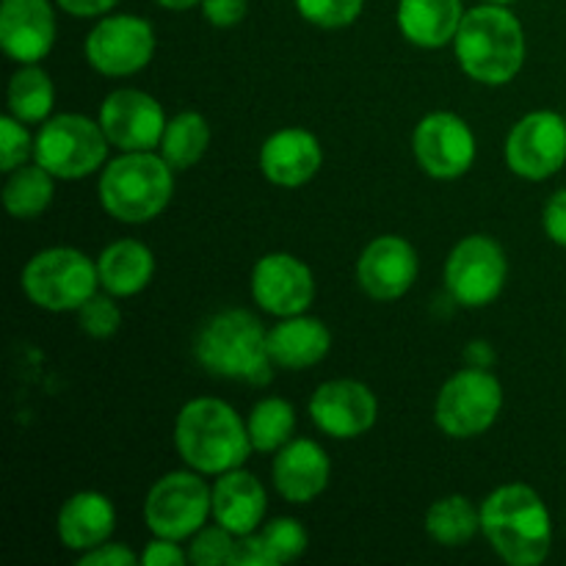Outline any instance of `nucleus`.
I'll use <instances>...</instances> for the list:
<instances>
[{"mask_svg":"<svg viewBox=\"0 0 566 566\" xmlns=\"http://www.w3.org/2000/svg\"><path fill=\"white\" fill-rule=\"evenodd\" d=\"M269 512V495L260 479L249 470L235 468L216 475L213 481V520L235 536L263 528Z\"/></svg>","mask_w":566,"mask_h":566,"instance_id":"4be33fe9","label":"nucleus"},{"mask_svg":"<svg viewBox=\"0 0 566 566\" xmlns=\"http://www.w3.org/2000/svg\"><path fill=\"white\" fill-rule=\"evenodd\" d=\"M232 566H276L274 553H271L269 542L263 539L260 531L247 536H235V547H232Z\"/></svg>","mask_w":566,"mask_h":566,"instance_id":"c9c22d12","label":"nucleus"},{"mask_svg":"<svg viewBox=\"0 0 566 566\" xmlns=\"http://www.w3.org/2000/svg\"><path fill=\"white\" fill-rule=\"evenodd\" d=\"M175 448L186 468L221 475L247 464L254 448L247 420L221 398H191L175 418Z\"/></svg>","mask_w":566,"mask_h":566,"instance_id":"7ed1b4c3","label":"nucleus"},{"mask_svg":"<svg viewBox=\"0 0 566 566\" xmlns=\"http://www.w3.org/2000/svg\"><path fill=\"white\" fill-rule=\"evenodd\" d=\"M55 197V177L44 166L33 164L17 166L6 175L3 182V208L11 219L31 221L48 213Z\"/></svg>","mask_w":566,"mask_h":566,"instance_id":"a878e982","label":"nucleus"},{"mask_svg":"<svg viewBox=\"0 0 566 566\" xmlns=\"http://www.w3.org/2000/svg\"><path fill=\"white\" fill-rule=\"evenodd\" d=\"M99 127L108 136L111 147L119 153H147L160 147L166 130V111L153 94L142 88H114L103 99L97 114Z\"/></svg>","mask_w":566,"mask_h":566,"instance_id":"4468645a","label":"nucleus"},{"mask_svg":"<svg viewBox=\"0 0 566 566\" xmlns=\"http://www.w3.org/2000/svg\"><path fill=\"white\" fill-rule=\"evenodd\" d=\"M249 440L254 453H276L282 446L293 440L296 431V409L291 401L280 396L260 398L247 415Z\"/></svg>","mask_w":566,"mask_h":566,"instance_id":"c756f323","label":"nucleus"},{"mask_svg":"<svg viewBox=\"0 0 566 566\" xmlns=\"http://www.w3.org/2000/svg\"><path fill=\"white\" fill-rule=\"evenodd\" d=\"M6 108L25 125H42L53 116L55 86L48 70L39 64H20L6 88Z\"/></svg>","mask_w":566,"mask_h":566,"instance_id":"bb28decb","label":"nucleus"},{"mask_svg":"<svg viewBox=\"0 0 566 566\" xmlns=\"http://www.w3.org/2000/svg\"><path fill=\"white\" fill-rule=\"evenodd\" d=\"M481 534L512 566H539L553 551V517L528 484H503L481 503Z\"/></svg>","mask_w":566,"mask_h":566,"instance_id":"f03ea898","label":"nucleus"},{"mask_svg":"<svg viewBox=\"0 0 566 566\" xmlns=\"http://www.w3.org/2000/svg\"><path fill=\"white\" fill-rule=\"evenodd\" d=\"M503 158L523 180H551L566 164V116L547 108L520 116L503 144Z\"/></svg>","mask_w":566,"mask_h":566,"instance_id":"f8f14e48","label":"nucleus"},{"mask_svg":"<svg viewBox=\"0 0 566 566\" xmlns=\"http://www.w3.org/2000/svg\"><path fill=\"white\" fill-rule=\"evenodd\" d=\"M332 462L329 453L307 437H293L287 446L274 453L271 462V481L282 501L293 506H304L321 497L329 486Z\"/></svg>","mask_w":566,"mask_h":566,"instance_id":"6ab92c4d","label":"nucleus"},{"mask_svg":"<svg viewBox=\"0 0 566 566\" xmlns=\"http://www.w3.org/2000/svg\"><path fill=\"white\" fill-rule=\"evenodd\" d=\"M119 0H55L61 11H66L70 17L77 20H99V17L108 14Z\"/></svg>","mask_w":566,"mask_h":566,"instance_id":"a19ab883","label":"nucleus"},{"mask_svg":"<svg viewBox=\"0 0 566 566\" xmlns=\"http://www.w3.org/2000/svg\"><path fill=\"white\" fill-rule=\"evenodd\" d=\"M77 564L81 566H136L142 562H138V556L130 551V547L108 539L103 542V545L94 547V551L81 553Z\"/></svg>","mask_w":566,"mask_h":566,"instance_id":"58836bf2","label":"nucleus"},{"mask_svg":"<svg viewBox=\"0 0 566 566\" xmlns=\"http://www.w3.org/2000/svg\"><path fill=\"white\" fill-rule=\"evenodd\" d=\"M263 539L269 542L271 553H274L276 566L287 564V562H296L307 553L310 547V534L296 517H276L271 523H265L260 528Z\"/></svg>","mask_w":566,"mask_h":566,"instance_id":"473e14b6","label":"nucleus"},{"mask_svg":"<svg viewBox=\"0 0 566 566\" xmlns=\"http://www.w3.org/2000/svg\"><path fill=\"white\" fill-rule=\"evenodd\" d=\"M464 359H468V365H473V368H492V363H495V352H492L490 343L475 340L470 343L468 352H464Z\"/></svg>","mask_w":566,"mask_h":566,"instance_id":"79ce46f5","label":"nucleus"},{"mask_svg":"<svg viewBox=\"0 0 566 566\" xmlns=\"http://www.w3.org/2000/svg\"><path fill=\"white\" fill-rule=\"evenodd\" d=\"M302 20L324 31H340L354 25L365 9V0H293Z\"/></svg>","mask_w":566,"mask_h":566,"instance_id":"7c9ffc66","label":"nucleus"},{"mask_svg":"<svg viewBox=\"0 0 566 566\" xmlns=\"http://www.w3.org/2000/svg\"><path fill=\"white\" fill-rule=\"evenodd\" d=\"M77 326L83 335L94 340H108L122 329V310L116 304V296L97 291L81 310H77Z\"/></svg>","mask_w":566,"mask_h":566,"instance_id":"2f4dec72","label":"nucleus"},{"mask_svg":"<svg viewBox=\"0 0 566 566\" xmlns=\"http://www.w3.org/2000/svg\"><path fill=\"white\" fill-rule=\"evenodd\" d=\"M175 175L164 155L119 153L103 166L97 197L105 213L122 224H147L169 208L175 197Z\"/></svg>","mask_w":566,"mask_h":566,"instance_id":"39448f33","label":"nucleus"},{"mask_svg":"<svg viewBox=\"0 0 566 566\" xmlns=\"http://www.w3.org/2000/svg\"><path fill=\"white\" fill-rule=\"evenodd\" d=\"M503 409V385L490 368L457 370L434 398V423L451 440H475L495 426Z\"/></svg>","mask_w":566,"mask_h":566,"instance_id":"1a4fd4ad","label":"nucleus"},{"mask_svg":"<svg viewBox=\"0 0 566 566\" xmlns=\"http://www.w3.org/2000/svg\"><path fill=\"white\" fill-rule=\"evenodd\" d=\"M457 64L470 81L481 86H506L523 72L525 42L523 22L509 6L481 3L464 11L453 39Z\"/></svg>","mask_w":566,"mask_h":566,"instance_id":"f257e3e1","label":"nucleus"},{"mask_svg":"<svg viewBox=\"0 0 566 566\" xmlns=\"http://www.w3.org/2000/svg\"><path fill=\"white\" fill-rule=\"evenodd\" d=\"M446 291L468 310L490 307L501 298L509 282V258L492 235L462 238L446 260Z\"/></svg>","mask_w":566,"mask_h":566,"instance_id":"9d476101","label":"nucleus"},{"mask_svg":"<svg viewBox=\"0 0 566 566\" xmlns=\"http://www.w3.org/2000/svg\"><path fill=\"white\" fill-rule=\"evenodd\" d=\"M232 547H235V534L216 525H205L202 531L188 539V564L193 566H219L230 564Z\"/></svg>","mask_w":566,"mask_h":566,"instance_id":"72a5a7b5","label":"nucleus"},{"mask_svg":"<svg viewBox=\"0 0 566 566\" xmlns=\"http://www.w3.org/2000/svg\"><path fill=\"white\" fill-rule=\"evenodd\" d=\"M415 164L431 180H459L468 175L479 155L473 127L453 111H431L412 130Z\"/></svg>","mask_w":566,"mask_h":566,"instance_id":"ddd939ff","label":"nucleus"},{"mask_svg":"<svg viewBox=\"0 0 566 566\" xmlns=\"http://www.w3.org/2000/svg\"><path fill=\"white\" fill-rule=\"evenodd\" d=\"M158 39L153 22L136 14H105L88 31L83 55L105 77L138 75L153 61Z\"/></svg>","mask_w":566,"mask_h":566,"instance_id":"9b49d317","label":"nucleus"},{"mask_svg":"<svg viewBox=\"0 0 566 566\" xmlns=\"http://www.w3.org/2000/svg\"><path fill=\"white\" fill-rule=\"evenodd\" d=\"M418 249L401 235H379L357 260V282L374 302H398L418 280Z\"/></svg>","mask_w":566,"mask_h":566,"instance_id":"f3484780","label":"nucleus"},{"mask_svg":"<svg viewBox=\"0 0 566 566\" xmlns=\"http://www.w3.org/2000/svg\"><path fill=\"white\" fill-rule=\"evenodd\" d=\"M258 166L271 186L302 188L324 166V149L315 133L304 127H282L263 142Z\"/></svg>","mask_w":566,"mask_h":566,"instance_id":"aec40b11","label":"nucleus"},{"mask_svg":"<svg viewBox=\"0 0 566 566\" xmlns=\"http://www.w3.org/2000/svg\"><path fill=\"white\" fill-rule=\"evenodd\" d=\"M542 230L556 247L566 249V188L551 193L542 208Z\"/></svg>","mask_w":566,"mask_h":566,"instance_id":"4c0bfd02","label":"nucleus"},{"mask_svg":"<svg viewBox=\"0 0 566 566\" xmlns=\"http://www.w3.org/2000/svg\"><path fill=\"white\" fill-rule=\"evenodd\" d=\"M462 17V0H398L396 11L398 31L420 50H440L453 44Z\"/></svg>","mask_w":566,"mask_h":566,"instance_id":"b1692460","label":"nucleus"},{"mask_svg":"<svg viewBox=\"0 0 566 566\" xmlns=\"http://www.w3.org/2000/svg\"><path fill=\"white\" fill-rule=\"evenodd\" d=\"M116 531V509L108 495L97 490H81L66 497L55 517V534L61 547L72 553H88L108 542Z\"/></svg>","mask_w":566,"mask_h":566,"instance_id":"412c9836","label":"nucleus"},{"mask_svg":"<svg viewBox=\"0 0 566 566\" xmlns=\"http://www.w3.org/2000/svg\"><path fill=\"white\" fill-rule=\"evenodd\" d=\"M99 291L116 298H130L147 291L155 276V254L136 238H119L108 243L97 258Z\"/></svg>","mask_w":566,"mask_h":566,"instance_id":"393cba45","label":"nucleus"},{"mask_svg":"<svg viewBox=\"0 0 566 566\" xmlns=\"http://www.w3.org/2000/svg\"><path fill=\"white\" fill-rule=\"evenodd\" d=\"M254 304L274 318L302 315L315 302V276L304 260L291 252H269L254 263L249 280Z\"/></svg>","mask_w":566,"mask_h":566,"instance_id":"dca6fc26","label":"nucleus"},{"mask_svg":"<svg viewBox=\"0 0 566 566\" xmlns=\"http://www.w3.org/2000/svg\"><path fill=\"white\" fill-rule=\"evenodd\" d=\"M28 302L48 313H77L99 291L97 260L75 247H50L33 254L20 274Z\"/></svg>","mask_w":566,"mask_h":566,"instance_id":"423d86ee","label":"nucleus"},{"mask_svg":"<svg viewBox=\"0 0 566 566\" xmlns=\"http://www.w3.org/2000/svg\"><path fill=\"white\" fill-rule=\"evenodd\" d=\"M59 22L50 0H0V48L17 64H39L53 50Z\"/></svg>","mask_w":566,"mask_h":566,"instance_id":"a211bd4d","label":"nucleus"},{"mask_svg":"<svg viewBox=\"0 0 566 566\" xmlns=\"http://www.w3.org/2000/svg\"><path fill=\"white\" fill-rule=\"evenodd\" d=\"M111 142L97 119L83 114H55L39 125L33 160L55 180H83L108 164Z\"/></svg>","mask_w":566,"mask_h":566,"instance_id":"0eeeda50","label":"nucleus"},{"mask_svg":"<svg viewBox=\"0 0 566 566\" xmlns=\"http://www.w3.org/2000/svg\"><path fill=\"white\" fill-rule=\"evenodd\" d=\"M210 147V125L199 111H180L166 122L160 155L175 171H186L205 158Z\"/></svg>","mask_w":566,"mask_h":566,"instance_id":"c85d7f7f","label":"nucleus"},{"mask_svg":"<svg viewBox=\"0 0 566 566\" xmlns=\"http://www.w3.org/2000/svg\"><path fill=\"white\" fill-rule=\"evenodd\" d=\"M481 3H497V6H512V3H517V0H481Z\"/></svg>","mask_w":566,"mask_h":566,"instance_id":"c03bdc74","label":"nucleus"},{"mask_svg":"<svg viewBox=\"0 0 566 566\" xmlns=\"http://www.w3.org/2000/svg\"><path fill=\"white\" fill-rule=\"evenodd\" d=\"M307 409L315 429L332 440H357L379 420V398L359 379L321 381Z\"/></svg>","mask_w":566,"mask_h":566,"instance_id":"2eb2a0df","label":"nucleus"},{"mask_svg":"<svg viewBox=\"0 0 566 566\" xmlns=\"http://www.w3.org/2000/svg\"><path fill=\"white\" fill-rule=\"evenodd\" d=\"M426 534L442 547H464L481 534V506L468 495H446L426 512Z\"/></svg>","mask_w":566,"mask_h":566,"instance_id":"cd10ccee","label":"nucleus"},{"mask_svg":"<svg viewBox=\"0 0 566 566\" xmlns=\"http://www.w3.org/2000/svg\"><path fill=\"white\" fill-rule=\"evenodd\" d=\"M138 562H142V566H186L188 551H182L180 542L166 539V536H153L144 545Z\"/></svg>","mask_w":566,"mask_h":566,"instance_id":"e433bc0d","label":"nucleus"},{"mask_svg":"<svg viewBox=\"0 0 566 566\" xmlns=\"http://www.w3.org/2000/svg\"><path fill=\"white\" fill-rule=\"evenodd\" d=\"M332 352V332L315 315H291L280 318L269 329V357L276 368L307 370L324 363Z\"/></svg>","mask_w":566,"mask_h":566,"instance_id":"5701e85b","label":"nucleus"},{"mask_svg":"<svg viewBox=\"0 0 566 566\" xmlns=\"http://www.w3.org/2000/svg\"><path fill=\"white\" fill-rule=\"evenodd\" d=\"M202 17L213 28H235L247 17V0H202Z\"/></svg>","mask_w":566,"mask_h":566,"instance_id":"ea45409f","label":"nucleus"},{"mask_svg":"<svg viewBox=\"0 0 566 566\" xmlns=\"http://www.w3.org/2000/svg\"><path fill=\"white\" fill-rule=\"evenodd\" d=\"M33 138L36 136H31L25 122L11 114L0 116V169L6 175L14 171L17 166L28 164V158H33Z\"/></svg>","mask_w":566,"mask_h":566,"instance_id":"f704fd0d","label":"nucleus"},{"mask_svg":"<svg viewBox=\"0 0 566 566\" xmlns=\"http://www.w3.org/2000/svg\"><path fill=\"white\" fill-rule=\"evenodd\" d=\"M213 517V486L197 470H171L144 497V525L153 536L188 542Z\"/></svg>","mask_w":566,"mask_h":566,"instance_id":"6e6552de","label":"nucleus"},{"mask_svg":"<svg viewBox=\"0 0 566 566\" xmlns=\"http://www.w3.org/2000/svg\"><path fill=\"white\" fill-rule=\"evenodd\" d=\"M193 357L210 376L249 385H269L276 368L269 357V329L241 307L219 310L199 326Z\"/></svg>","mask_w":566,"mask_h":566,"instance_id":"20e7f679","label":"nucleus"},{"mask_svg":"<svg viewBox=\"0 0 566 566\" xmlns=\"http://www.w3.org/2000/svg\"><path fill=\"white\" fill-rule=\"evenodd\" d=\"M155 3L169 11H188L193 6H202V0H155Z\"/></svg>","mask_w":566,"mask_h":566,"instance_id":"37998d69","label":"nucleus"}]
</instances>
